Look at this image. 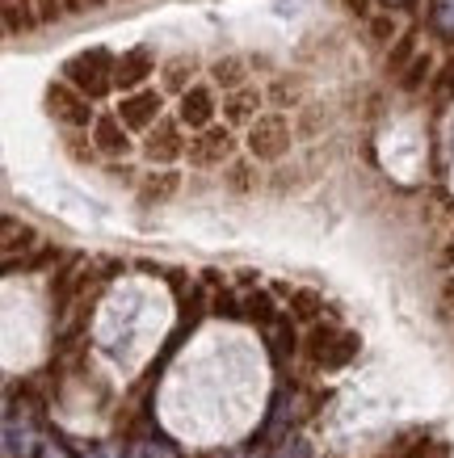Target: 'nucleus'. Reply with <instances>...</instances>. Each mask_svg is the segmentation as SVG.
<instances>
[{
  "instance_id": "nucleus-4",
  "label": "nucleus",
  "mask_w": 454,
  "mask_h": 458,
  "mask_svg": "<svg viewBox=\"0 0 454 458\" xmlns=\"http://www.w3.org/2000/svg\"><path fill=\"white\" fill-rule=\"evenodd\" d=\"M47 114L64 126H89L93 106H89V98L76 93L68 81H56V84H47Z\"/></svg>"
},
{
  "instance_id": "nucleus-23",
  "label": "nucleus",
  "mask_w": 454,
  "mask_h": 458,
  "mask_svg": "<svg viewBox=\"0 0 454 458\" xmlns=\"http://www.w3.org/2000/svg\"><path fill=\"white\" fill-rule=\"evenodd\" d=\"M68 13H76V9H72V0H39L42 21H59V17H68Z\"/></svg>"
},
{
  "instance_id": "nucleus-2",
  "label": "nucleus",
  "mask_w": 454,
  "mask_h": 458,
  "mask_svg": "<svg viewBox=\"0 0 454 458\" xmlns=\"http://www.w3.org/2000/svg\"><path fill=\"white\" fill-rule=\"evenodd\" d=\"M358 345V333H341L332 324H312V333H307V358L316 361L320 370H341L345 361H354Z\"/></svg>"
},
{
  "instance_id": "nucleus-20",
  "label": "nucleus",
  "mask_w": 454,
  "mask_h": 458,
  "mask_svg": "<svg viewBox=\"0 0 454 458\" xmlns=\"http://www.w3.org/2000/svg\"><path fill=\"white\" fill-rule=\"evenodd\" d=\"M244 316L248 319H257V324H265V328H274L278 319H274V303H270V299H265V294H248L244 299Z\"/></svg>"
},
{
  "instance_id": "nucleus-27",
  "label": "nucleus",
  "mask_w": 454,
  "mask_h": 458,
  "mask_svg": "<svg viewBox=\"0 0 454 458\" xmlns=\"http://www.w3.org/2000/svg\"><path fill=\"white\" fill-rule=\"evenodd\" d=\"M215 316H236V299L219 294V299H215Z\"/></svg>"
},
{
  "instance_id": "nucleus-15",
  "label": "nucleus",
  "mask_w": 454,
  "mask_h": 458,
  "mask_svg": "<svg viewBox=\"0 0 454 458\" xmlns=\"http://www.w3.org/2000/svg\"><path fill=\"white\" fill-rule=\"evenodd\" d=\"M210 81L219 84V89H244V81H248V72H244V59H236V55H227V59H215L210 64Z\"/></svg>"
},
{
  "instance_id": "nucleus-24",
  "label": "nucleus",
  "mask_w": 454,
  "mask_h": 458,
  "mask_svg": "<svg viewBox=\"0 0 454 458\" xmlns=\"http://www.w3.org/2000/svg\"><path fill=\"white\" fill-rule=\"evenodd\" d=\"M299 93H303L299 84L282 76V81H278L274 89H270V101H278V106H290V101H299Z\"/></svg>"
},
{
  "instance_id": "nucleus-3",
  "label": "nucleus",
  "mask_w": 454,
  "mask_h": 458,
  "mask_svg": "<svg viewBox=\"0 0 454 458\" xmlns=\"http://www.w3.org/2000/svg\"><path fill=\"white\" fill-rule=\"evenodd\" d=\"M290 140H295V131H290V118L287 114H261L257 123L248 126V152H253V160H265V165H274V160H282V156L290 152Z\"/></svg>"
},
{
  "instance_id": "nucleus-19",
  "label": "nucleus",
  "mask_w": 454,
  "mask_h": 458,
  "mask_svg": "<svg viewBox=\"0 0 454 458\" xmlns=\"http://www.w3.org/2000/svg\"><path fill=\"white\" fill-rule=\"evenodd\" d=\"M270 349H274V358H287V353H295V328H290L287 319H278L274 328H270Z\"/></svg>"
},
{
  "instance_id": "nucleus-1",
  "label": "nucleus",
  "mask_w": 454,
  "mask_h": 458,
  "mask_svg": "<svg viewBox=\"0 0 454 458\" xmlns=\"http://www.w3.org/2000/svg\"><path fill=\"white\" fill-rule=\"evenodd\" d=\"M114 72H118V59H114L106 47H93V51H81V55H72L68 64H64V81L93 101V98H106V93H110Z\"/></svg>"
},
{
  "instance_id": "nucleus-7",
  "label": "nucleus",
  "mask_w": 454,
  "mask_h": 458,
  "mask_svg": "<svg viewBox=\"0 0 454 458\" xmlns=\"http://www.w3.org/2000/svg\"><path fill=\"white\" fill-rule=\"evenodd\" d=\"M160 106H165V98H160L156 89H139V93L123 98L118 118H123L126 131H151V126L160 123Z\"/></svg>"
},
{
  "instance_id": "nucleus-31",
  "label": "nucleus",
  "mask_w": 454,
  "mask_h": 458,
  "mask_svg": "<svg viewBox=\"0 0 454 458\" xmlns=\"http://www.w3.org/2000/svg\"><path fill=\"white\" fill-rule=\"evenodd\" d=\"M89 458H114V450H110V445H101V450H93Z\"/></svg>"
},
{
  "instance_id": "nucleus-8",
  "label": "nucleus",
  "mask_w": 454,
  "mask_h": 458,
  "mask_svg": "<svg viewBox=\"0 0 454 458\" xmlns=\"http://www.w3.org/2000/svg\"><path fill=\"white\" fill-rule=\"evenodd\" d=\"M177 123L190 131H207L215 126V93L207 84H193L185 98H177Z\"/></svg>"
},
{
  "instance_id": "nucleus-17",
  "label": "nucleus",
  "mask_w": 454,
  "mask_h": 458,
  "mask_svg": "<svg viewBox=\"0 0 454 458\" xmlns=\"http://www.w3.org/2000/svg\"><path fill=\"white\" fill-rule=\"evenodd\" d=\"M261 185V177H257V168L248 165V160H236L232 168H227V190H236V194H253Z\"/></svg>"
},
{
  "instance_id": "nucleus-10",
  "label": "nucleus",
  "mask_w": 454,
  "mask_h": 458,
  "mask_svg": "<svg viewBox=\"0 0 454 458\" xmlns=\"http://www.w3.org/2000/svg\"><path fill=\"white\" fill-rule=\"evenodd\" d=\"M39 450H42L39 429L30 425V417L9 412V417H4V458H34Z\"/></svg>"
},
{
  "instance_id": "nucleus-26",
  "label": "nucleus",
  "mask_w": 454,
  "mask_h": 458,
  "mask_svg": "<svg viewBox=\"0 0 454 458\" xmlns=\"http://www.w3.org/2000/svg\"><path fill=\"white\" fill-rule=\"evenodd\" d=\"M391 30H396V26H391V17H379V21H371V34H374L379 42L391 38Z\"/></svg>"
},
{
  "instance_id": "nucleus-11",
  "label": "nucleus",
  "mask_w": 454,
  "mask_h": 458,
  "mask_svg": "<svg viewBox=\"0 0 454 458\" xmlns=\"http://www.w3.org/2000/svg\"><path fill=\"white\" fill-rule=\"evenodd\" d=\"M93 148L101 156H126L131 152V140H126V126L118 114H106L93 123Z\"/></svg>"
},
{
  "instance_id": "nucleus-28",
  "label": "nucleus",
  "mask_w": 454,
  "mask_h": 458,
  "mask_svg": "<svg viewBox=\"0 0 454 458\" xmlns=\"http://www.w3.org/2000/svg\"><path fill=\"white\" fill-rule=\"evenodd\" d=\"M39 458H72V454H68V450H64V445L47 442V445H42V450H39Z\"/></svg>"
},
{
  "instance_id": "nucleus-21",
  "label": "nucleus",
  "mask_w": 454,
  "mask_h": 458,
  "mask_svg": "<svg viewBox=\"0 0 454 458\" xmlns=\"http://www.w3.org/2000/svg\"><path fill=\"white\" fill-rule=\"evenodd\" d=\"M425 76H429V55H416L408 68H404V76H399V84L408 89V93H416L421 84H425Z\"/></svg>"
},
{
  "instance_id": "nucleus-14",
  "label": "nucleus",
  "mask_w": 454,
  "mask_h": 458,
  "mask_svg": "<svg viewBox=\"0 0 454 458\" xmlns=\"http://www.w3.org/2000/svg\"><path fill=\"white\" fill-rule=\"evenodd\" d=\"M193 72H198V59L193 55H177L165 64V93H177V98H185L193 89Z\"/></svg>"
},
{
  "instance_id": "nucleus-12",
  "label": "nucleus",
  "mask_w": 454,
  "mask_h": 458,
  "mask_svg": "<svg viewBox=\"0 0 454 458\" xmlns=\"http://www.w3.org/2000/svg\"><path fill=\"white\" fill-rule=\"evenodd\" d=\"M181 190V173L173 168H160V173H148L139 181V207H160Z\"/></svg>"
},
{
  "instance_id": "nucleus-9",
  "label": "nucleus",
  "mask_w": 454,
  "mask_h": 458,
  "mask_svg": "<svg viewBox=\"0 0 454 458\" xmlns=\"http://www.w3.org/2000/svg\"><path fill=\"white\" fill-rule=\"evenodd\" d=\"M151 72H156V51H151L148 42H139V47H131V51L118 59L114 84H118V89H139V84L148 81Z\"/></svg>"
},
{
  "instance_id": "nucleus-16",
  "label": "nucleus",
  "mask_w": 454,
  "mask_h": 458,
  "mask_svg": "<svg viewBox=\"0 0 454 458\" xmlns=\"http://www.w3.org/2000/svg\"><path fill=\"white\" fill-rule=\"evenodd\" d=\"M290 316L307 319V324H320V316H324V294H316V291H290Z\"/></svg>"
},
{
  "instance_id": "nucleus-30",
  "label": "nucleus",
  "mask_w": 454,
  "mask_h": 458,
  "mask_svg": "<svg viewBox=\"0 0 454 458\" xmlns=\"http://www.w3.org/2000/svg\"><path fill=\"white\" fill-rule=\"evenodd\" d=\"M106 0H72V9H101Z\"/></svg>"
},
{
  "instance_id": "nucleus-25",
  "label": "nucleus",
  "mask_w": 454,
  "mask_h": 458,
  "mask_svg": "<svg viewBox=\"0 0 454 458\" xmlns=\"http://www.w3.org/2000/svg\"><path fill=\"white\" fill-rule=\"evenodd\" d=\"M446 454H450V450H446L441 442H421L416 450H408L404 458H446Z\"/></svg>"
},
{
  "instance_id": "nucleus-5",
  "label": "nucleus",
  "mask_w": 454,
  "mask_h": 458,
  "mask_svg": "<svg viewBox=\"0 0 454 458\" xmlns=\"http://www.w3.org/2000/svg\"><path fill=\"white\" fill-rule=\"evenodd\" d=\"M236 152V140L227 126H207V131H198L190 140V165L193 168H219L223 160H232Z\"/></svg>"
},
{
  "instance_id": "nucleus-22",
  "label": "nucleus",
  "mask_w": 454,
  "mask_h": 458,
  "mask_svg": "<svg viewBox=\"0 0 454 458\" xmlns=\"http://www.w3.org/2000/svg\"><path fill=\"white\" fill-rule=\"evenodd\" d=\"M433 26L441 34H454V0H433Z\"/></svg>"
},
{
  "instance_id": "nucleus-33",
  "label": "nucleus",
  "mask_w": 454,
  "mask_h": 458,
  "mask_svg": "<svg viewBox=\"0 0 454 458\" xmlns=\"http://www.w3.org/2000/svg\"><path fill=\"white\" fill-rule=\"evenodd\" d=\"M383 4H404V0H383Z\"/></svg>"
},
{
  "instance_id": "nucleus-29",
  "label": "nucleus",
  "mask_w": 454,
  "mask_h": 458,
  "mask_svg": "<svg viewBox=\"0 0 454 458\" xmlns=\"http://www.w3.org/2000/svg\"><path fill=\"white\" fill-rule=\"evenodd\" d=\"M139 458H177V454H173L168 445H148V450H143Z\"/></svg>"
},
{
  "instance_id": "nucleus-32",
  "label": "nucleus",
  "mask_w": 454,
  "mask_h": 458,
  "mask_svg": "<svg viewBox=\"0 0 454 458\" xmlns=\"http://www.w3.org/2000/svg\"><path fill=\"white\" fill-rule=\"evenodd\" d=\"M345 4H349V9H366V0H345Z\"/></svg>"
},
{
  "instance_id": "nucleus-13",
  "label": "nucleus",
  "mask_w": 454,
  "mask_h": 458,
  "mask_svg": "<svg viewBox=\"0 0 454 458\" xmlns=\"http://www.w3.org/2000/svg\"><path fill=\"white\" fill-rule=\"evenodd\" d=\"M261 101H265V93H257V89H236L232 98L223 101V114H227V123L232 126H253L257 118H261Z\"/></svg>"
},
{
  "instance_id": "nucleus-6",
  "label": "nucleus",
  "mask_w": 454,
  "mask_h": 458,
  "mask_svg": "<svg viewBox=\"0 0 454 458\" xmlns=\"http://www.w3.org/2000/svg\"><path fill=\"white\" fill-rule=\"evenodd\" d=\"M190 152V143L181 140V123H173V118H165V123H156L148 131V140H143V156H148V165H173V160H181V156Z\"/></svg>"
},
{
  "instance_id": "nucleus-18",
  "label": "nucleus",
  "mask_w": 454,
  "mask_h": 458,
  "mask_svg": "<svg viewBox=\"0 0 454 458\" xmlns=\"http://www.w3.org/2000/svg\"><path fill=\"white\" fill-rule=\"evenodd\" d=\"M413 59H416V34H404V38L396 42V51L387 55V68H391V72H404L408 64H413Z\"/></svg>"
}]
</instances>
